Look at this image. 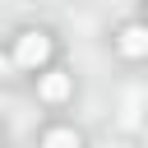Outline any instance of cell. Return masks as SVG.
Here are the masks:
<instances>
[{
	"instance_id": "277c9868",
	"label": "cell",
	"mask_w": 148,
	"mask_h": 148,
	"mask_svg": "<svg viewBox=\"0 0 148 148\" xmlns=\"http://www.w3.org/2000/svg\"><path fill=\"white\" fill-rule=\"evenodd\" d=\"M42 148H79V134H74V130H51Z\"/></svg>"
},
{
	"instance_id": "7a4b0ae2",
	"label": "cell",
	"mask_w": 148,
	"mask_h": 148,
	"mask_svg": "<svg viewBox=\"0 0 148 148\" xmlns=\"http://www.w3.org/2000/svg\"><path fill=\"white\" fill-rule=\"evenodd\" d=\"M42 97H46V102H65V97H69V74H60V69L42 74Z\"/></svg>"
},
{
	"instance_id": "3957f363",
	"label": "cell",
	"mask_w": 148,
	"mask_h": 148,
	"mask_svg": "<svg viewBox=\"0 0 148 148\" xmlns=\"http://www.w3.org/2000/svg\"><path fill=\"white\" fill-rule=\"evenodd\" d=\"M120 51H125V56H148V28L130 23V28L120 32Z\"/></svg>"
},
{
	"instance_id": "6da1fadb",
	"label": "cell",
	"mask_w": 148,
	"mask_h": 148,
	"mask_svg": "<svg viewBox=\"0 0 148 148\" xmlns=\"http://www.w3.org/2000/svg\"><path fill=\"white\" fill-rule=\"evenodd\" d=\"M46 56H51V37L46 32H23L14 42V65H23V69H37Z\"/></svg>"
}]
</instances>
